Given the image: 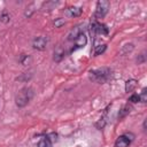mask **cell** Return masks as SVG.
<instances>
[{
	"label": "cell",
	"mask_w": 147,
	"mask_h": 147,
	"mask_svg": "<svg viewBox=\"0 0 147 147\" xmlns=\"http://www.w3.org/2000/svg\"><path fill=\"white\" fill-rule=\"evenodd\" d=\"M139 99H140V102H142V103H145L147 101V90L146 88H144L141 94H139Z\"/></svg>",
	"instance_id": "obj_20"
},
{
	"label": "cell",
	"mask_w": 147,
	"mask_h": 147,
	"mask_svg": "<svg viewBox=\"0 0 147 147\" xmlns=\"http://www.w3.org/2000/svg\"><path fill=\"white\" fill-rule=\"evenodd\" d=\"M82 14H83V9L76 6H70L64 10V15L67 17H79Z\"/></svg>",
	"instance_id": "obj_6"
},
{
	"label": "cell",
	"mask_w": 147,
	"mask_h": 147,
	"mask_svg": "<svg viewBox=\"0 0 147 147\" xmlns=\"http://www.w3.org/2000/svg\"><path fill=\"white\" fill-rule=\"evenodd\" d=\"M105 125H106V119H105V118H100V119L95 123V126H96L99 130L103 129V127H105Z\"/></svg>",
	"instance_id": "obj_21"
},
{
	"label": "cell",
	"mask_w": 147,
	"mask_h": 147,
	"mask_svg": "<svg viewBox=\"0 0 147 147\" xmlns=\"http://www.w3.org/2000/svg\"><path fill=\"white\" fill-rule=\"evenodd\" d=\"M47 44H48V39H47V37H44V36L34 37L31 42L32 47L37 51H45L47 47Z\"/></svg>",
	"instance_id": "obj_5"
},
{
	"label": "cell",
	"mask_w": 147,
	"mask_h": 147,
	"mask_svg": "<svg viewBox=\"0 0 147 147\" xmlns=\"http://www.w3.org/2000/svg\"><path fill=\"white\" fill-rule=\"evenodd\" d=\"M9 20H10L9 14H8L7 11H3V13L1 14V16H0V21H1L2 23H8V22H9Z\"/></svg>",
	"instance_id": "obj_18"
},
{
	"label": "cell",
	"mask_w": 147,
	"mask_h": 147,
	"mask_svg": "<svg viewBox=\"0 0 147 147\" xmlns=\"http://www.w3.org/2000/svg\"><path fill=\"white\" fill-rule=\"evenodd\" d=\"M92 30H93V32H95L98 34H101V36H107L108 32H109L107 25H105L100 22H94L92 24Z\"/></svg>",
	"instance_id": "obj_7"
},
{
	"label": "cell",
	"mask_w": 147,
	"mask_h": 147,
	"mask_svg": "<svg viewBox=\"0 0 147 147\" xmlns=\"http://www.w3.org/2000/svg\"><path fill=\"white\" fill-rule=\"evenodd\" d=\"M133 48H134V46H133V44H125V45H123L122 46V49H121V54H123V55H126V54H129V53H131L132 51H133Z\"/></svg>",
	"instance_id": "obj_15"
},
{
	"label": "cell",
	"mask_w": 147,
	"mask_h": 147,
	"mask_svg": "<svg viewBox=\"0 0 147 147\" xmlns=\"http://www.w3.org/2000/svg\"><path fill=\"white\" fill-rule=\"evenodd\" d=\"M106 49H107V45H106V44H102V45L100 44V45H98V46L94 47V52H93V54H94V56H98V55L105 53Z\"/></svg>",
	"instance_id": "obj_14"
},
{
	"label": "cell",
	"mask_w": 147,
	"mask_h": 147,
	"mask_svg": "<svg viewBox=\"0 0 147 147\" xmlns=\"http://www.w3.org/2000/svg\"><path fill=\"white\" fill-rule=\"evenodd\" d=\"M33 6H34V5H33V3H31L29 7H26V10H25V13H24V15H25L26 17H30V16L32 15V13H33V9H32V8H33Z\"/></svg>",
	"instance_id": "obj_22"
},
{
	"label": "cell",
	"mask_w": 147,
	"mask_h": 147,
	"mask_svg": "<svg viewBox=\"0 0 147 147\" xmlns=\"http://www.w3.org/2000/svg\"><path fill=\"white\" fill-rule=\"evenodd\" d=\"M111 77H113V70L107 67L91 70L88 74L90 80H92L93 83H98V84H105V83L109 82L111 79Z\"/></svg>",
	"instance_id": "obj_1"
},
{
	"label": "cell",
	"mask_w": 147,
	"mask_h": 147,
	"mask_svg": "<svg viewBox=\"0 0 147 147\" xmlns=\"http://www.w3.org/2000/svg\"><path fill=\"white\" fill-rule=\"evenodd\" d=\"M142 127H144V131H146V119L144 121V124H142Z\"/></svg>",
	"instance_id": "obj_26"
},
{
	"label": "cell",
	"mask_w": 147,
	"mask_h": 147,
	"mask_svg": "<svg viewBox=\"0 0 147 147\" xmlns=\"http://www.w3.org/2000/svg\"><path fill=\"white\" fill-rule=\"evenodd\" d=\"M57 3H59L57 1H46V2L42 3L41 9H42V10H52L53 7H55Z\"/></svg>",
	"instance_id": "obj_16"
},
{
	"label": "cell",
	"mask_w": 147,
	"mask_h": 147,
	"mask_svg": "<svg viewBox=\"0 0 147 147\" xmlns=\"http://www.w3.org/2000/svg\"><path fill=\"white\" fill-rule=\"evenodd\" d=\"M74 42H75V47L74 49H77V48H82L84 46H86L87 44V37L84 32H80L75 39H74Z\"/></svg>",
	"instance_id": "obj_8"
},
{
	"label": "cell",
	"mask_w": 147,
	"mask_h": 147,
	"mask_svg": "<svg viewBox=\"0 0 147 147\" xmlns=\"http://www.w3.org/2000/svg\"><path fill=\"white\" fill-rule=\"evenodd\" d=\"M138 86V80L133 79V78H130L125 82V92H133L136 90V87Z\"/></svg>",
	"instance_id": "obj_9"
},
{
	"label": "cell",
	"mask_w": 147,
	"mask_h": 147,
	"mask_svg": "<svg viewBox=\"0 0 147 147\" xmlns=\"http://www.w3.org/2000/svg\"><path fill=\"white\" fill-rule=\"evenodd\" d=\"M30 78H31V75H29V76H28L26 74H23L22 76L17 77V78H16V80H24V82H25V80H29Z\"/></svg>",
	"instance_id": "obj_25"
},
{
	"label": "cell",
	"mask_w": 147,
	"mask_h": 147,
	"mask_svg": "<svg viewBox=\"0 0 147 147\" xmlns=\"http://www.w3.org/2000/svg\"><path fill=\"white\" fill-rule=\"evenodd\" d=\"M53 24H54V26H55V28H61L62 25H64V24H65V21H64L63 18L59 17V18H56V20L53 22Z\"/></svg>",
	"instance_id": "obj_19"
},
{
	"label": "cell",
	"mask_w": 147,
	"mask_h": 147,
	"mask_svg": "<svg viewBox=\"0 0 147 147\" xmlns=\"http://www.w3.org/2000/svg\"><path fill=\"white\" fill-rule=\"evenodd\" d=\"M129 101L132 102V103L139 102V101H140V99H139V94H132V95L129 98Z\"/></svg>",
	"instance_id": "obj_24"
},
{
	"label": "cell",
	"mask_w": 147,
	"mask_h": 147,
	"mask_svg": "<svg viewBox=\"0 0 147 147\" xmlns=\"http://www.w3.org/2000/svg\"><path fill=\"white\" fill-rule=\"evenodd\" d=\"M33 94H34L33 90L31 87H29V86H25V87L21 88L20 92L15 96V103H16V106L18 108L25 107L31 101V99L33 98Z\"/></svg>",
	"instance_id": "obj_2"
},
{
	"label": "cell",
	"mask_w": 147,
	"mask_h": 147,
	"mask_svg": "<svg viewBox=\"0 0 147 147\" xmlns=\"http://www.w3.org/2000/svg\"><path fill=\"white\" fill-rule=\"evenodd\" d=\"M130 111H131V106L125 105V106L119 110V113H118V119L124 118L126 115H129V114H130Z\"/></svg>",
	"instance_id": "obj_11"
},
{
	"label": "cell",
	"mask_w": 147,
	"mask_h": 147,
	"mask_svg": "<svg viewBox=\"0 0 147 147\" xmlns=\"http://www.w3.org/2000/svg\"><path fill=\"white\" fill-rule=\"evenodd\" d=\"M146 61V55H145V53H141L140 55H138V57H137V63L138 64H141V63H144Z\"/></svg>",
	"instance_id": "obj_23"
},
{
	"label": "cell",
	"mask_w": 147,
	"mask_h": 147,
	"mask_svg": "<svg viewBox=\"0 0 147 147\" xmlns=\"http://www.w3.org/2000/svg\"><path fill=\"white\" fill-rule=\"evenodd\" d=\"M37 147H53V142L48 137H44L38 141Z\"/></svg>",
	"instance_id": "obj_10"
},
{
	"label": "cell",
	"mask_w": 147,
	"mask_h": 147,
	"mask_svg": "<svg viewBox=\"0 0 147 147\" xmlns=\"http://www.w3.org/2000/svg\"><path fill=\"white\" fill-rule=\"evenodd\" d=\"M80 32H83L80 29H79V26H76V28H74L70 32H69V34H68V40H74Z\"/></svg>",
	"instance_id": "obj_13"
},
{
	"label": "cell",
	"mask_w": 147,
	"mask_h": 147,
	"mask_svg": "<svg viewBox=\"0 0 147 147\" xmlns=\"http://www.w3.org/2000/svg\"><path fill=\"white\" fill-rule=\"evenodd\" d=\"M63 56H64V52L62 51V49H56L55 52H54V60L56 61V62H60L62 59H63Z\"/></svg>",
	"instance_id": "obj_17"
},
{
	"label": "cell",
	"mask_w": 147,
	"mask_h": 147,
	"mask_svg": "<svg viewBox=\"0 0 147 147\" xmlns=\"http://www.w3.org/2000/svg\"><path fill=\"white\" fill-rule=\"evenodd\" d=\"M134 136L132 133H124L119 136L115 141V147H129L133 140Z\"/></svg>",
	"instance_id": "obj_4"
},
{
	"label": "cell",
	"mask_w": 147,
	"mask_h": 147,
	"mask_svg": "<svg viewBox=\"0 0 147 147\" xmlns=\"http://www.w3.org/2000/svg\"><path fill=\"white\" fill-rule=\"evenodd\" d=\"M18 61H20V63H21V64H23V65H29V64L31 63L32 59H31V56H30V55L21 54V56H20Z\"/></svg>",
	"instance_id": "obj_12"
},
{
	"label": "cell",
	"mask_w": 147,
	"mask_h": 147,
	"mask_svg": "<svg viewBox=\"0 0 147 147\" xmlns=\"http://www.w3.org/2000/svg\"><path fill=\"white\" fill-rule=\"evenodd\" d=\"M109 7H110V2L107 1V0H99L96 2V6H95V11H94V17L95 18H103L108 10H109Z\"/></svg>",
	"instance_id": "obj_3"
}]
</instances>
